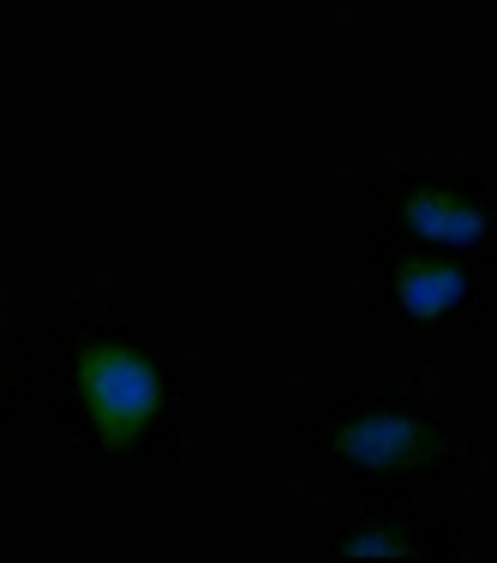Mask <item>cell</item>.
Listing matches in <instances>:
<instances>
[{
  "label": "cell",
  "mask_w": 497,
  "mask_h": 563,
  "mask_svg": "<svg viewBox=\"0 0 497 563\" xmlns=\"http://www.w3.org/2000/svg\"><path fill=\"white\" fill-rule=\"evenodd\" d=\"M43 432H55L90 479H168L192 438L180 342L126 294L48 300L36 324Z\"/></svg>",
  "instance_id": "obj_1"
},
{
  "label": "cell",
  "mask_w": 497,
  "mask_h": 563,
  "mask_svg": "<svg viewBox=\"0 0 497 563\" xmlns=\"http://www.w3.org/2000/svg\"><path fill=\"white\" fill-rule=\"evenodd\" d=\"M281 455H288V474L324 498V509H467L474 504L479 413L443 408L426 390L420 366L324 372L318 396L288 413Z\"/></svg>",
  "instance_id": "obj_2"
},
{
  "label": "cell",
  "mask_w": 497,
  "mask_h": 563,
  "mask_svg": "<svg viewBox=\"0 0 497 563\" xmlns=\"http://www.w3.org/2000/svg\"><path fill=\"white\" fill-rule=\"evenodd\" d=\"M360 324L401 354V366L443 372L497 330V258L432 246H360Z\"/></svg>",
  "instance_id": "obj_3"
},
{
  "label": "cell",
  "mask_w": 497,
  "mask_h": 563,
  "mask_svg": "<svg viewBox=\"0 0 497 563\" xmlns=\"http://www.w3.org/2000/svg\"><path fill=\"white\" fill-rule=\"evenodd\" d=\"M354 240L497 258V180L479 163H372L354 174Z\"/></svg>",
  "instance_id": "obj_4"
},
{
  "label": "cell",
  "mask_w": 497,
  "mask_h": 563,
  "mask_svg": "<svg viewBox=\"0 0 497 563\" xmlns=\"http://www.w3.org/2000/svg\"><path fill=\"white\" fill-rule=\"evenodd\" d=\"M318 552L342 558H408V563H455L467 552L455 509H413V504H347L324 509Z\"/></svg>",
  "instance_id": "obj_5"
},
{
  "label": "cell",
  "mask_w": 497,
  "mask_h": 563,
  "mask_svg": "<svg viewBox=\"0 0 497 563\" xmlns=\"http://www.w3.org/2000/svg\"><path fill=\"white\" fill-rule=\"evenodd\" d=\"M36 432H43V354L36 336H19L0 318V467Z\"/></svg>",
  "instance_id": "obj_6"
},
{
  "label": "cell",
  "mask_w": 497,
  "mask_h": 563,
  "mask_svg": "<svg viewBox=\"0 0 497 563\" xmlns=\"http://www.w3.org/2000/svg\"><path fill=\"white\" fill-rule=\"evenodd\" d=\"M120 12H174L180 0H114Z\"/></svg>",
  "instance_id": "obj_7"
}]
</instances>
